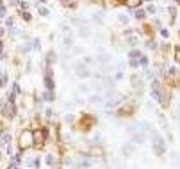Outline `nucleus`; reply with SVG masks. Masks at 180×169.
Returning a JSON list of instances; mask_svg holds the SVG:
<instances>
[]
</instances>
